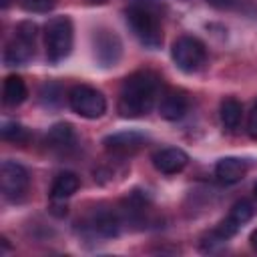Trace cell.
Segmentation results:
<instances>
[{"mask_svg": "<svg viewBox=\"0 0 257 257\" xmlns=\"http://www.w3.org/2000/svg\"><path fill=\"white\" fill-rule=\"evenodd\" d=\"M161 90V78L151 70H141L124 78L118 92V112L124 118H137L155 106Z\"/></svg>", "mask_w": 257, "mask_h": 257, "instance_id": "1", "label": "cell"}, {"mask_svg": "<svg viewBox=\"0 0 257 257\" xmlns=\"http://www.w3.org/2000/svg\"><path fill=\"white\" fill-rule=\"evenodd\" d=\"M126 24L139 42L147 48L163 44V2L161 0H131L126 6Z\"/></svg>", "mask_w": 257, "mask_h": 257, "instance_id": "2", "label": "cell"}, {"mask_svg": "<svg viewBox=\"0 0 257 257\" xmlns=\"http://www.w3.org/2000/svg\"><path fill=\"white\" fill-rule=\"evenodd\" d=\"M72 22L66 16L52 18L44 28V44H46V58L52 64L64 60L72 50Z\"/></svg>", "mask_w": 257, "mask_h": 257, "instance_id": "3", "label": "cell"}, {"mask_svg": "<svg viewBox=\"0 0 257 257\" xmlns=\"http://www.w3.org/2000/svg\"><path fill=\"white\" fill-rule=\"evenodd\" d=\"M34 40H36V24L34 22H20L14 30L12 40L6 44L4 62L8 66L26 64L34 54Z\"/></svg>", "mask_w": 257, "mask_h": 257, "instance_id": "4", "label": "cell"}, {"mask_svg": "<svg viewBox=\"0 0 257 257\" xmlns=\"http://www.w3.org/2000/svg\"><path fill=\"white\" fill-rule=\"evenodd\" d=\"M171 56L183 72H197L207 62V48L195 36H181L173 42Z\"/></svg>", "mask_w": 257, "mask_h": 257, "instance_id": "5", "label": "cell"}, {"mask_svg": "<svg viewBox=\"0 0 257 257\" xmlns=\"http://www.w3.org/2000/svg\"><path fill=\"white\" fill-rule=\"evenodd\" d=\"M68 104L76 114L84 118H98L106 110V98L102 96V92L86 84H76L70 88Z\"/></svg>", "mask_w": 257, "mask_h": 257, "instance_id": "6", "label": "cell"}, {"mask_svg": "<svg viewBox=\"0 0 257 257\" xmlns=\"http://www.w3.org/2000/svg\"><path fill=\"white\" fill-rule=\"evenodd\" d=\"M30 185L28 171L16 161H4L0 167V189L8 201H22Z\"/></svg>", "mask_w": 257, "mask_h": 257, "instance_id": "7", "label": "cell"}, {"mask_svg": "<svg viewBox=\"0 0 257 257\" xmlns=\"http://www.w3.org/2000/svg\"><path fill=\"white\" fill-rule=\"evenodd\" d=\"M94 56L102 66H114L120 58V40L110 30H98L94 34Z\"/></svg>", "mask_w": 257, "mask_h": 257, "instance_id": "8", "label": "cell"}, {"mask_svg": "<svg viewBox=\"0 0 257 257\" xmlns=\"http://www.w3.org/2000/svg\"><path fill=\"white\" fill-rule=\"evenodd\" d=\"M143 145H145V137L141 133H135V131L114 133V135H108L104 139V149L110 155H116V157L135 155L137 151L143 149Z\"/></svg>", "mask_w": 257, "mask_h": 257, "instance_id": "9", "label": "cell"}, {"mask_svg": "<svg viewBox=\"0 0 257 257\" xmlns=\"http://www.w3.org/2000/svg\"><path fill=\"white\" fill-rule=\"evenodd\" d=\"M187 163H189L187 153L177 147H165L153 155V165L163 175H177L187 167Z\"/></svg>", "mask_w": 257, "mask_h": 257, "instance_id": "10", "label": "cell"}, {"mask_svg": "<svg viewBox=\"0 0 257 257\" xmlns=\"http://www.w3.org/2000/svg\"><path fill=\"white\" fill-rule=\"evenodd\" d=\"M46 147L52 153H58V155H68L70 151H74V147H76V133H74L72 124H68V122L54 124L48 131V135H46Z\"/></svg>", "mask_w": 257, "mask_h": 257, "instance_id": "11", "label": "cell"}, {"mask_svg": "<svg viewBox=\"0 0 257 257\" xmlns=\"http://www.w3.org/2000/svg\"><path fill=\"white\" fill-rule=\"evenodd\" d=\"M189 108V100L183 92H177V90H171L167 94H163L161 102H159V114L165 118V120H179L185 116Z\"/></svg>", "mask_w": 257, "mask_h": 257, "instance_id": "12", "label": "cell"}, {"mask_svg": "<svg viewBox=\"0 0 257 257\" xmlns=\"http://www.w3.org/2000/svg\"><path fill=\"white\" fill-rule=\"evenodd\" d=\"M247 173V163L237 157H225L215 165V177L225 185L239 183Z\"/></svg>", "mask_w": 257, "mask_h": 257, "instance_id": "13", "label": "cell"}, {"mask_svg": "<svg viewBox=\"0 0 257 257\" xmlns=\"http://www.w3.org/2000/svg\"><path fill=\"white\" fill-rule=\"evenodd\" d=\"M78 187H80V179L74 173H70V171L60 173L54 179L52 187H50V199H52V203H64L68 197H72L76 193Z\"/></svg>", "mask_w": 257, "mask_h": 257, "instance_id": "14", "label": "cell"}, {"mask_svg": "<svg viewBox=\"0 0 257 257\" xmlns=\"http://www.w3.org/2000/svg\"><path fill=\"white\" fill-rule=\"evenodd\" d=\"M28 96V88H26V82L16 76V74H10L4 78V86H2V100L6 106H18L26 100Z\"/></svg>", "mask_w": 257, "mask_h": 257, "instance_id": "15", "label": "cell"}, {"mask_svg": "<svg viewBox=\"0 0 257 257\" xmlns=\"http://www.w3.org/2000/svg\"><path fill=\"white\" fill-rule=\"evenodd\" d=\"M88 227L100 237H114L118 233V219L108 211H98L88 219Z\"/></svg>", "mask_w": 257, "mask_h": 257, "instance_id": "16", "label": "cell"}, {"mask_svg": "<svg viewBox=\"0 0 257 257\" xmlns=\"http://www.w3.org/2000/svg\"><path fill=\"white\" fill-rule=\"evenodd\" d=\"M241 114H243V106L237 98H225L221 102V108H219V116H221V122L227 131H235L241 122Z\"/></svg>", "mask_w": 257, "mask_h": 257, "instance_id": "17", "label": "cell"}, {"mask_svg": "<svg viewBox=\"0 0 257 257\" xmlns=\"http://www.w3.org/2000/svg\"><path fill=\"white\" fill-rule=\"evenodd\" d=\"M2 139L8 143H14V145H24V143H28L30 135L18 122H4L2 124Z\"/></svg>", "mask_w": 257, "mask_h": 257, "instance_id": "18", "label": "cell"}, {"mask_svg": "<svg viewBox=\"0 0 257 257\" xmlns=\"http://www.w3.org/2000/svg\"><path fill=\"white\" fill-rule=\"evenodd\" d=\"M227 217L233 219L237 225H243V223H247V221L253 217V205H251L249 201L241 199V201H237V203L231 207V211H229Z\"/></svg>", "mask_w": 257, "mask_h": 257, "instance_id": "19", "label": "cell"}, {"mask_svg": "<svg viewBox=\"0 0 257 257\" xmlns=\"http://www.w3.org/2000/svg\"><path fill=\"white\" fill-rule=\"evenodd\" d=\"M24 4H26V8L32 10V12H48V10L54 8L56 0H26Z\"/></svg>", "mask_w": 257, "mask_h": 257, "instance_id": "20", "label": "cell"}, {"mask_svg": "<svg viewBox=\"0 0 257 257\" xmlns=\"http://www.w3.org/2000/svg\"><path fill=\"white\" fill-rule=\"evenodd\" d=\"M247 133L251 139H257V104L253 106V110L249 112V120H247Z\"/></svg>", "mask_w": 257, "mask_h": 257, "instance_id": "21", "label": "cell"}, {"mask_svg": "<svg viewBox=\"0 0 257 257\" xmlns=\"http://www.w3.org/2000/svg\"><path fill=\"white\" fill-rule=\"evenodd\" d=\"M207 2L215 8H219V10H231L239 4V0H207Z\"/></svg>", "mask_w": 257, "mask_h": 257, "instance_id": "22", "label": "cell"}, {"mask_svg": "<svg viewBox=\"0 0 257 257\" xmlns=\"http://www.w3.org/2000/svg\"><path fill=\"white\" fill-rule=\"evenodd\" d=\"M249 241H251V247H253V249L257 251V229H255V231L251 233V237H249Z\"/></svg>", "mask_w": 257, "mask_h": 257, "instance_id": "23", "label": "cell"}, {"mask_svg": "<svg viewBox=\"0 0 257 257\" xmlns=\"http://www.w3.org/2000/svg\"><path fill=\"white\" fill-rule=\"evenodd\" d=\"M253 193H255V197H257V183L253 185Z\"/></svg>", "mask_w": 257, "mask_h": 257, "instance_id": "24", "label": "cell"}, {"mask_svg": "<svg viewBox=\"0 0 257 257\" xmlns=\"http://www.w3.org/2000/svg\"><path fill=\"white\" fill-rule=\"evenodd\" d=\"M92 2H106V0H92Z\"/></svg>", "mask_w": 257, "mask_h": 257, "instance_id": "25", "label": "cell"}]
</instances>
